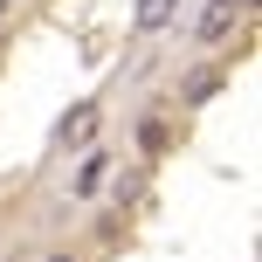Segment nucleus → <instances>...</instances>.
<instances>
[{
	"label": "nucleus",
	"mask_w": 262,
	"mask_h": 262,
	"mask_svg": "<svg viewBox=\"0 0 262 262\" xmlns=\"http://www.w3.org/2000/svg\"><path fill=\"white\" fill-rule=\"evenodd\" d=\"M242 14H249V0H207L200 21H193V41H200V49H221V41L242 28Z\"/></svg>",
	"instance_id": "obj_1"
},
{
	"label": "nucleus",
	"mask_w": 262,
	"mask_h": 262,
	"mask_svg": "<svg viewBox=\"0 0 262 262\" xmlns=\"http://www.w3.org/2000/svg\"><path fill=\"white\" fill-rule=\"evenodd\" d=\"M97 124H104V104H97V97H83L76 111H62V118H55V138H62V145H90Z\"/></svg>",
	"instance_id": "obj_2"
},
{
	"label": "nucleus",
	"mask_w": 262,
	"mask_h": 262,
	"mask_svg": "<svg viewBox=\"0 0 262 262\" xmlns=\"http://www.w3.org/2000/svg\"><path fill=\"white\" fill-rule=\"evenodd\" d=\"M172 14H180V0H138V7H131V35H138V41L166 35V28H172Z\"/></svg>",
	"instance_id": "obj_3"
},
{
	"label": "nucleus",
	"mask_w": 262,
	"mask_h": 262,
	"mask_svg": "<svg viewBox=\"0 0 262 262\" xmlns=\"http://www.w3.org/2000/svg\"><path fill=\"white\" fill-rule=\"evenodd\" d=\"M214 90H221V69H200V76L193 83H186V104H207V97Z\"/></svg>",
	"instance_id": "obj_4"
},
{
	"label": "nucleus",
	"mask_w": 262,
	"mask_h": 262,
	"mask_svg": "<svg viewBox=\"0 0 262 262\" xmlns=\"http://www.w3.org/2000/svg\"><path fill=\"white\" fill-rule=\"evenodd\" d=\"M104 166H111L104 152H90V159H83V172H76V193H97V180H104Z\"/></svg>",
	"instance_id": "obj_5"
},
{
	"label": "nucleus",
	"mask_w": 262,
	"mask_h": 262,
	"mask_svg": "<svg viewBox=\"0 0 262 262\" xmlns=\"http://www.w3.org/2000/svg\"><path fill=\"white\" fill-rule=\"evenodd\" d=\"M41 262H76V255H69V249H49V255H41Z\"/></svg>",
	"instance_id": "obj_6"
}]
</instances>
